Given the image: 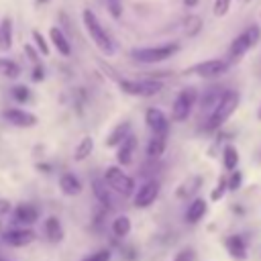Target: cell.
Returning a JSON list of instances; mask_svg holds the SVG:
<instances>
[{
  "label": "cell",
  "mask_w": 261,
  "mask_h": 261,
  "mask_svg": "<svg viewBox=\"0 0 261 261\" xmlns=\"http://www.w3.org/2000/svg\"><path fill=\"white\" fill-rule=\"evenodd\" d=\"M239 102H241V94L239 92H234V90H226L224 92V96H222V100L218 102V106L210 112V116H208V122H206V130L208 133H212V130H218L232 114H234V110L239 108Z\"/></svg>",
  "instance_id": "obj_1"
},
{
  "label": "cell",
  "mask_w": 261,
  "mask_h": 261,
  "mask_svg": "<svg viewBox=\"0 0 261 261\" xmlns=\"http://www.w3.org/2000/svg\"><path fill=\"white\" fill-rule=\"evenodd\" d=\"M82 20H84V27H86V31H88L92 43L100 49V53L112 55V53H114V43H112L110 35L106 33V29H104V27L100 24V20L96 18V14H94L90 8H86V10L82 12Z\"/></svg>",
  "instance_id": "obj_2"
},
{
  "label": "cell",
  "mask_w": 261,
  "mask_h": 261,
  "mask_svg": "<svg viewBox=\"0 0 261 261\" xmlns=\"http://www.w3.org/2000/svg\"><path fill=\"white\" fill-rule=\"evenodd\" d=\"M177 51H179L177 43H167V45H157V47H135L130 51V57L141 63H161L173 57Z\"/></svg>",
  "instance_id": "obj_3"
},
{
  "label": "cell",
  "mask_w": 261,
  "mask_h": 261,
  "mask_svg": "<svg viewBox=\"0 0 261 261\" xmlns=\"http://www.w3.org/2000/svg\"><path fill=\"white\" fill-rule=\"evenodd\" d=\"M104 184L112 190V192H116V194H120V196H130V194H135V179L130 177V175H126L124 171H122V167H118V165H108L106 169H104Z\"/></svg>",
  "instance_id": "obj_4"
},
{
  "label": "cell",
  "mask_w": 261,
  "mask_h": 261,
  "mask_svg": "<svg viewBox=\"0 0 261 261\" xmlns=\"http://www.w3.org/2000/svg\"><path fill=\"white\" fill-rule=\"evenodd\" d=\"M120 90L130 94V96H139V98H149V96H155L163 90V84L159 80H120L118 82Z\"/></svg>",
  "instance_id": "obj_5"
},
{
  "label": "cell",
  "mask_w": 261,
  "mask_h": 261,
  "mask_svg": "<svg viewBox=\"0 0 261 261\" xmlns=\"http://www.w3.org/2000/svg\"><path fill=\"white\" fill-rule=\"evenodd\" d=\"M196 100H198V92L194 88L179 90V94L175 96V100L171 104V120L173 122H184L190 116L192 106L196 104Z\"/></svg>",
  "instance_id": "obj_6"
},
{
  "label": "cell",
  "mask_w": 261,
  "mask_h": 261,
  "mask_svg": "<svg viewBox=\"0 0 261 261\" xmlns=\"http://www.w3.org/2000/svg\"><path fill=\"white\" fill-rule=\"evenodd\" d=\"M228 61L226 59H206V61H198L194 65H190L186 69V73L190 75H198V77H206V80H212V77H220L228 71Z\"/></svg>",
  "instance_id": "obj_7"
},
{
  "label": "cell",
  "mask_w": 261,
  "mask_h": 261,
  "mask_svg": "<svg viewBox=\"0 0 261 261\" xmlns=\"http://www.w3.org/2000/svg\"><path fill=\"white\" fill-rule=\"evenodd\" d=\"M157 196H159V181L149 179L143 186H139V190L133 196V202L137 208H149L157 200Z\"/></svg>",
  "instance_id": "obj_8"
},
{
  "label": "cell",
  "mask_w": 261,
  "mask_h": 261,
  "mask_svg": "<svg viewBox=\"0 0 261 261\" xmlns=\"http://www.w3.org/2000/svg\"><path fill=\"white\" fill-rule=\"evenodd\" d=\"M2 118L6 122H10L12 126H18V128H31L39 122V118L33 112H27V110H20V108H6L2 112Z\"/></svg>",
  "instance_id": "obj_9"
},
{
  "label": "cell",
  "mask_w": 261,
  "mask_h": 261,
  "mask_svg": "<svg viewBox=\"0 0 261 261\" xmlns=\"http://www.w3.org/2000/svg\"><path fill=\"white\" fill-rule=\"evenodd\" d=\"M145 122L153 130V135H167V130H169V118L159 108H147Z\"/></svg>",
  "instance_id": "obj_10"
},
{
  "label": "cell",
  "mask_w": 261,
  "mask_h": 261,
  "mask_svg": "<svg viewBox=\"0 0 261 261\" xmlns=\"http://www.w3.org/2000/svg\"><path fill=\"white\" fill-rule=\"evenodd\" d=\"M2 241L10 247H24L35 241V232L31 228H10L2 232Z\"/></svg>",
  "instance_id": "obj_11"
},
{
  "label": "cell",
  "mask_w": 261,
  "mask_h": 261,
  "mask_svg": "<svg viewBox=\"0 0 261 261\" xmlns=\"http://www.w3.org/2000/svg\"><path fill=\"white\" fill-rule=\"evenodd\" d=\"M135 151H137V139L133 135H128L116 149V161H118V167H126L133 163L135 159Z\"/></svg>",
  "instance_id": "obj_12"
},
{
  "label": "cell",
  "mask_w": 261,
  "mask_h": 261,
  "mask_svg": "<svg viewBox=\"0 0 261 261\" xmlns=\"http://www.w3.org/2000/svg\"><path fill=\"white\" fill-rule=\"evenodd\" d=\"M224 247H226L228 255H230L234 261H245V259H247V245H245L243 237H239V234H230V237H226Z\"/></svg>",
  "instance_id": "obj_13"
},
{
  "label": "cell",
  "mask_w": 261,
  "mask_h": 261,
  "mask_svg": "<svg viewBox=\"0 0 261 261\" xmlns=\"http://www.w3.org/2000/svg\"><path fill=\"white\" fill-rule=\"evenodd\" d=\"M206 212H208V202H206L204 198H196V200H192V202L188 204L186 220H188L190 224H196V222H200V220L206 216Z\"/></svg>",
  "instance_id": "obj_14"
},
{
  "label": "cell",
  "mask_w": 261,
  "mask_h": 261,
  "mask_svg": "<svg viewBox=\"0 0 261 261\" xmlns=\"http://www.w3.org/2000/svg\"><path fill=\"white\" fill-rule=\"evenodd\" d=\"M39 218V210L33 206V204H18L14 208V220L18 224H24V226H31L35 224Z\"/></svg>",
  "instance_id": "obj_15"
},
{
  "label": "cell",
  "mask_w": 261,
  "mask_h": 261,
  "mask_svg": "<svg viewBox=\"0 0 261 261\" xmlns=\"http://www.w3.org/2000/svg\"><path fill=\"white\" fill-rule=\"evenodd\" d=\"M224 92H226V90H222V88H208V90H204V94H202V98H200V108L212 112V110L218 106V102L222 100Z\"/></svg>",
  "instance_id": "obj_16"
},
{
  "label": "cell",
  "mask_w": 261,
  "mask_h": 261,
  "mask_svg": "<svg viewBox=\"0 0 261 261\" xmlns=\"http://www.w3.org/2000/svg\"><path fill=\"white\" fill-rule=\"evenodd\" d=\"M49 39H51V45L57 49V53H61L63 57H67V55L71 53V45H69L67 37L61 33V29L51 27V29H49Z\"/></svg>",
  "instance_id": "obj_17"
},
{
  "label": "cell",
  "mask_w": 261,
  "mask_h": 261,
  "mask_svg": "<svg viewBox=\"0 0 261 261\" xmlns=\"http://www.w3.org/2000/svg\"><path fill=\"white\" fill-rule=\"evenodd\" d=\"M249 49H251V43H249L247 35H245V33L237 35V37L232 39V43H230V49H228V57H230V61H239Z\"/></svg>",
  "instance_id": "obj_18"
},
{
  "label": "cell",
  "mask_w": 261,
  "mask_h": 261,
  "mask_svg": "<svg viewBox=\"0 0 261 261\" xmlns=\"http://www.w3.org/2000/svg\"><path fill=\"white\" fill-rule=\"evenodd\" d=\"M130 135V122H118L106 137V147H118Z\"/></svg>",
  "instance_id": "obj_19"
},
{
  "label": "cell",
  "mask_w": 261,
  "mask_h": 261,
  "mask_svg": "<svg viewBox=\"0 0 261 261\" xmlns=\"http://www.w3.org/2000/svg\"><path fill=\"white\" fill-rule=\"evenodd\" d=\"M59 188H61V194L65 196H77L82 192V181L73 173H63L59 177Z\"/></svg>",
  "instance_id": "obj_20"
},
{
  "label": "cell",
  "mask_w": 261,
  "mask_h": 261,
  "mask_svg": "<svg viewBox=\"0 0 261 261\" xmlns=\"http://www.w3.org/2000/svg\"><path fill=\"white\" fill-rule=\"evenodd\" d=\"M165 139H167V135H153L149 139V143H147V157L149 159H159L163 155L165 145H167Z\"/></svg>",
  "instance_id": "obj_21"
},
{
  "label": "cell",
  "mask_w": 261,
  "mask_h": 261,
  "mask_svg": "<svg viewBox=\"0 0 261 261\" xmlns=\"http://www.w3.org/2000/svg\"><path fill=\"white\" fill-rule=\"evenodd\" d=\"M45 234H47V239L51 243H59L63 239V226H61V222H59L57 216L45 218Z\"/></svg>",
  "instance_id": "obj_22"
},
{
  "label": "cell",
  "mask_w": 261,
  "mask_h": 261,
  "mask_svg": "<svg viewBox=\"0 0 261 261\" xmlns=\"http://www.w3.org/2000/svg\"><path fill=\"white\" fill-rule=\"evenodd\" d=\"M12 47V18L4 16L0 20V51H8Z\"/></svg>",
  "instance_id": "obj_23"
},
{
  "label": "cell",
  "mask_w": 261,
  "mask_h": 261,
  "mask_svg": "<svg viewBox=\"0 0 261 261\" xmlns=\"http://www.w3.org/2000/svg\"><path fill=\"white\" fill-rule=\"evenodd\" d=\"M94 151V139L92 137H82L80 143L73 149V161H84L88 159V155Z\"/></svg>",
  "instance_id": "obj_24"
},
{
  "label": "cell",
  "mask_w": 261,
  "mask_h": 261,
  "mask_svg": "<svg viewBox=\"0 0 261 261\" xmlns=\"http://www.w3.org/2000/svg\"><path fill=\"white\" fill-rule=\"evenodd\" d=\"M222 165L226 171H234L239 165V149L234 145H224L222 149Z\"/></svg>",
  "instance_id": "obj_25"
},
{
  "label": "cell",
  "mask_w": 261,
  "mask_h": 261,
  "mask_svg": "<svg viewBox=\"0 0 261 261\" xmlns=\"http://www.w3.org/2000/svg\"><path fill=\"white\" fill-rule=\"evenodd\" d=\"M92 192H94V196L100 200V204L102 206H114L112 204V196H110V192L106 190V184H104V179H94L92 181Z\"/></svg>",
  "instance_id": "obj_26"
},
{
  "label": "cell",
  "mask_w": 261,
  "mask_h": 261,
  "mask_svg": "<svg viewBox=\"0 0 261 261\" xmlns=\"http://www.w3.org/2000/svg\"><path fill=\"white\" fill-rule=\"evenodd\" d=\"M130 232V218L128 216H116L114 220H112V234L114 237H118V239H122V237H126Z\"/></svg>",
  "instance_id": "obj_27"
},
{
  "label": "cell",
  "mask_w": 261,
  "mask_h": 261,
  "mask_svg": "<svg viewBox=\"0 0 261 261\" xmlns=\"http://www.w3.org/2000/svg\"><path fill=\"white\" fill-rule=\"evenodd\" d=\"M31 37H33V43H35V47H37V53H41V55H49L51 53V49H49V43H47V39H45V35L39 31V29H33L31 31Z\"/></svg>",
  "instance_id": "obj_28"
},
{
  "label": "cell",
  "mask_w": 261,
  "mask_h": 261,
  "mask_svg": "<svg viewBox=\"0 0 261 261\" xmlns=\"http://www.w3.org/2000/svg\"><path fill=\"white\" fill-rule=\"evenodd\" d=\"M0 73H2L4 77L14 80V77L20 75V67H18V63H14V61H10V59H0Z\"/></svg>",
  "instance_id": "obj_29"
},
{
  "label": "cell",
  "mask_w": 261,
  "mask_h": 261,
  "mask_svg": "<svg viewBox=\"0 0 261 261\" xmlns=\"http://www.w3.org/2000/svg\"><path fill=\"white\" fill-rule=\"evenodd\" d=\"M10 96H12L18 104H24V102L31 98V92H29L27 86H14V88L10 90Z\"/></svg>",
  "instance_id": "obj_30"
},
{
  "label": "cell",
  "mask_w": 261,
  "mask_h": 261,
  "mask_svg": "<svg viewBox=\"0 0 261 261\" xmlns=\"http://www.w3.org/2000/svg\"><path fill=\"white\" fill-rule=\"evenodd\" d=\"M241 184H243V173L237 169V171H230V177L226 179V190H230V192H237L239 188H241Z\"/></svg>",
  "instance_id": "obj_31"
},
{
  "label": "cell",
  "mask_w": 261,
  "mask_h": 261,
  "mask_svg": "<svg viewBox=\"0 0 261 261\" xmlns=\"http://www.w3.org/2000/svg\"><path fill=\"white\" fill-rule=\"evenodd\" d=\"M110 259H112L110 249H100V251H96V253H90V255L84 257L82 261H110Z\"/></svg>",
  "instance_id": "obj_32"
},
{
  "label": "cell",
  "mask_w": 261,
  "mask_h": 261,
  "mask_svg": "<svg viewBox=\"0 0 261 261\" xmlns=\"http://www.w3.org/2000/svg\"><path fill=\"white\" fill-rule=\"evenodd\" d=\"M226 194V177H220L218 179V184H216V188L212 190V194H210V200H214V202H218V200H222V196Z\"/></svg>",
  "instance_id": "obj_33"
},
{
  "label": "cell",
  "mask_w": 261,
  "mask_h": 261,
  "mask_svg": "<svg viewBox=\"0 0 261 261\" xmlns=\"http://www.w3.org/2000/svg\"><path fill=\"white\" fill-rule=\"evenodd\" d=\"M230 10V0H214V16H224L226 12Z\"/></svg>",
  "instance_id": "obj_34"
},
{
  "label": "cell",
  "mask_w": 261,
  "mask_h": 261,
  "mask_svg": "<svg viewBox=\"0 0 261 261\" xmlns=\"http://www.w3.org/2000/svg\"><path fill=\"white\" fill-rule=\"evenodd\" d=\"M173 261H196V251L194 249H181L175 253Z\"/></svg>",
  "instance_id": "obj_35"
},
{
  "label": "cell",
  "mask_w": 261,
  "mask_h": 261,
  "mask_svg": "<svg viewBox=\"0 0 261 261\" xmlns=\"http://www.w3.org/2000/svg\"><path fill=\"white\" fill-rule=\"evenodd\" d=\"M45 77V69H43V65H35V69H33V82H41Z\"/></svg>",
  "instance_id": "obj_36"
},
{
  "label": "cell",
  "mask_w": 261,
  "mask_h": 261,
  "mask_svg": "<svg viewBox=\"0 0 261 261\" xmlns=\"http://www.w3.org/2000/svg\"><path fill=\"white\" fill-rule=\"evenodd\" d=\"M24 51H27V55H29V59H31L33 63H37V61H39V53H37L31 45H24Z\"/></svg>",
  "instance_id": "obj_37"
},
{
  "label": "cell",
  "mask_w": 261,
  "mask_h": 261,
  "mask_svg": "<svg viewBox=\"0 0 261 261\" xmlns=\"http://www.w3.org/2000/svg\"><path fill=\"white\" fill-rule=\"evenodd\" d=\"M8 212H10V202L4 200V198H0V216H4Z\"/></svg>",
  "instance_id": "obj_38"
},
{
  "label": "cell",
  "mask_w": 261,
  "mask_h": 261,
  "mask_svg": "<svg viewBox=\"0 0 261 261\" xmlns=\"http://www.w3.org/2000/svg\"><path fill=\"white\" fill-rule=\"evenodd\" d=\"M110 14H112L114 18L120 16V4H118V2H110Z\"/></svg>",
  "instance_id": "obj_39"
},
{
  "label": "cell",
  "mask_w": 261,
  "mask_h": 261,
  "mask_svg": "<svg viewBox=\"0 0 261 261\" xmlns=\"http://www.w3.org/2000/svg\"><path fill=\"white\" fill-rule=\"evenodd\" d=\"M186 2V6H196L198 4V0H184Z\"/></svg>",
  "instance_id": "obj_40"
},
{
  "label": "cell",
  "mask_w": 261,
  "mask_h": 261,
  "mask_svg": "<svg viewBox=\"0 0 261 261\" xmlns=\"http://www.w3.org/2000/svg\"><path fill=\"white\" fill-rule=\"evenodd\" d=\"M257 120L261 122V104H259V110H257Z\"/></svg>",
  "instance_id": "obj_41"
},
{
  "label": "cell",
  "mask_w": 261,
  "mask_h": 261,
  "mask_svg": "<svg viewBox=\"0 0 261 261\" xmlns=\"http://www.w3.org/2000/svg\"><path fill=\"white\" fill-rule=\"evenodd\" d=\"M2 232H4V226H2V220H0V237H2Z\"/></svg>",
  "instance_id": "obj_42"
},
{
  "label": "cell",
  "mask_w": 261,
  "mask_h": 261,
  "mask_svg": "<svg viewBox=\"0 0 261 261\" xmlns=\"http://www.w3.org/2000/svg\"><path fill=\"white\" fill-rule=\"evenodd\" d=\"M49 0H37V4H47Z\"/></svg>",
  "instance_id": "obj_43"
},
{
  "label": "cell",
  "mask_w": 261,
  "mask_h": 261,
  "mask_svg": "<svg viewBox=\"0 0 261 261\" xmlns=\"http://www.w3.org/2000/svg\"><path fill=\"white\" fill-rule=\"evenodd\" d=\"M0 261H8V259H2V257H0Z\"/></svg>",
  "instance_id": "obj_44"
},
{
  "label": "cell",
  "mask_w": 261,
  "mask_h": 261,
  "mask_svg": "<svg viewBox=\"0 0 261 261\" xmlns=\"http://www.w3.org/2000/svg\"><path fill=\"white\" fill-rule=\"evenodd\" d=\"M108 2H118V0H108Z\"/></svg>",
  "instance_id": "obj_45"
},
{
  "label": "cell",
  "mask_w": 261,
  "mask_h": 261,
  "mask_svg": "<svg viewBox=\"0 0 261 261\" xmlns=\"http://www.w3.org/2000/svg\"><path fill=\"white\" fill-rule=\"evenodd\" d=\"M245 2H251V0H245Z\"/></svg>",
  "instance_id": "obj_46"
}]
</instances>
